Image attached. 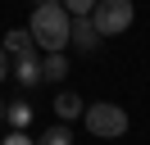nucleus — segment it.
Segmentation results:
<instances>
[{
	"label": "nucleus",
	"instance_id": "obj_6",
	"mask_svg": "<svg viewBox=\"0 0 150 145\" xmlns=\"http://www.w3.org/2000/svg\"><path fill=\"white\" fill-rule=\"evenodd\" d=\"M14 59H18V63H14V77H18L23 86H37V82H41V59H37V50L14 54Z\"/></svg>",
	"mask_w": 150,
	"mask_h": 145
},
{
	"label": "nucleus",
	"instance_id": "obj_7",
	"mask_svg": "<svg viewBox=\"0 0 150 145\" xmlns=\"http://www.w3.org/2000/svg\"><path fill=\"white\" fill-rule=\"evenodd\" d=\"M68 77V54L64 50H46V59H41V82H59Z\"/></svg>",
	"mask_w": 150,
	"mask_h": 145
},
{
	"label": "nucleus",
	"instance_id": "obj_4",
	"mask_svg": "<svg viewBox=\"0 0 150 145\" xmlns=\"http://www.w3.org/2000/svg\"><path fill=\"white\" fill-rule=\"evenodd\" d=\"M100 41H105V36L96 32L91 14H77L73 27H68V45H73V50H82V54H91V50H100Z\"/></svg>",
	"mask_w": 150,
	"mask_h": 145
},
{
	"label": "nucleus",
	"instance_id": "obj_8",
	"mask_svg": "<svg viewBox=\"0 0 150 145\" xmlns=\"http://www.w3.org/2000/svg\"><path fill=\"white\" fill-rule=\"evenodd\" d=\"M0 45H5L9 54H28V50H37V41H32V32H28V27H9Z\"/></svg>",
	"mask_w": 150,
	"mask_h": 145
},
{
	"label": "nucleus",
	"instance_id": "obj_3",
	"mask_svg": "<svg viewBox=\"0 0 150 145\" xmlns=\"http://www.w3.org/2000/svg\"><path fill=\"white\" fill-rule=\"evenodd\" d=\"M91 23L100 36H118L132 27V0H96L91 9Z\"/></svg>",
	"mask_w": 150,
	"mask_h": 145
},
{
	"label": "nucleus",
	"instance_id": "obj_12",
	"mask_svg": "<svg viewBox=\"0 0 150 145\" xmlns=\"http://www.w3.org/2000/svg\"><path fill=\"white\" fill-rule=\"evenodd\" d=\"M0 145H32V136H28V132H23V127H14V132H9V136H5V141H0Z\"/></svg>",
	"mask_w": 150,
	"mask_h": 145
},
{
	"label": "nucleus",
	"instance_id": "obj_10",
	"mask_svg": "<svg viewBox=\"0 0 150 145\" xmlns=\"http://www.w3.org/2000/svg\"><path fill=\"white\" fill-rule=\"evenodd\" d=\"M5 118H9L14 127H23V132H28V122H32V104H28V100H14V104H5Z\"/></svg>",
	"mask_w": 150,
	"mask_h": 145
},
{
	"label": "nucleus",
	"instance_id": "obj_13",
	"mask_svg": "<svg viewBox=\"0 0 150 145\" xmlns=\"http://www.w3.org/2000/svg\"><path fill=\"white\" fill-rule=\"evenodd\" d=\"M9 77V50H5V45H0V82Z\"/></svg>",
	"mask_w": 150,
	"mask_h": 145
},
{
	"label": "nucleus",
	"instance_id": "obj_9",
	"mask_svg": "<svg viewBox=\"0 0 150 145\" xmlns=\"http://www.w3.org/2000/svg\"><path fill=\"white\" fill-rule=\"evenodd\" d=\"M32 145H73V122H55V127H46Z\"/></svg>",
	"mask_w": 150,
	"mask_h": 145
},
{
	"label": "nucleus",
	"instance_id": "obj_15",
	"mask_svg": "<svg viewBox=\"0 0 150 145\" xmlns=\"http://www.w3.org/2000/svg\"><path fill=\"white\" fill-rule=\"evenodd\" d=\"M0 122H5V100H0Z\"/></svg>",
	"mask_w": 150,
	"mask_h": 145
},
{
	"label": "nucleus",
	"instance_id": "obj_1",
	"mask_svg": "<svg viewBox=\"0 0 150 145\" xmlns=\"http://www.w3.org/2000/svg\"><path fill=\"white\" fill-rule=\"evenodd\" d=\"M68 27H73V14H68L64 5H37L32 9V41L41 45V50H68Z\"/></svg>",
	"mask_w": 150,
	"mask_h": 145
},
{
	"label": "nucleus",
	"instance_id": "obj_14",
	"mask_svg": "<svg viewBox=\"0 0 150 145\" xmlns=\"http://www.w3.org/2000/svg\"><path fill=\"white\" fill-rule=\"evenodd\" d=\"M32 5H55V0H32Z\"/></svg>",
	"mask_w": 150,
	"mask_h": 145
},
{
	"label": "nucleus",
	"instance_id": "obj_11",
	"mask_svg": "<svg viewBox=\"0 0 150 145\" xmlns=\"http://www.w3.org/2000/svg\"><path fill=\"white\" fill-rule=\"evenodd\" d=\"M59 5H64L68 14L77 18V14H91V9H96V0H59Z\"/></svg>",
	"mask_w": 150,
	"mask_h": 145
},
{
	"label": "nucleus",
	"instance_id": "obj_5",
	"mask_svg": "<svg viewBox=\"0 0 150 145\" xmlns=\"http://www.w3.org/2000/svg\"><path fill=\"white\" fill-rule=\"evenodd\" d=\"M82 95H77V91H59L55 95V118L59 122H77V118H82Z\"/></svg>",
	"mask_w": 150,
	"mask_h": 145
},
{
	"label": "nucleus",
	"instance_id": "obj_2",
	"mask_svg": "<svg viewBox=\"0 0 150 145\" xmlns=\"http://www.w3.org/2000/svg\"><path fill=\"white\" fill-rule=\"evenodd\" d=\"M82 122L91 136H100V141H114V136L127 132V109L114 104V100H100V104H86L82 109Z\"/></svg>",
	"mask_w": 150,
	"mask_h": 145
}]
</instances>
